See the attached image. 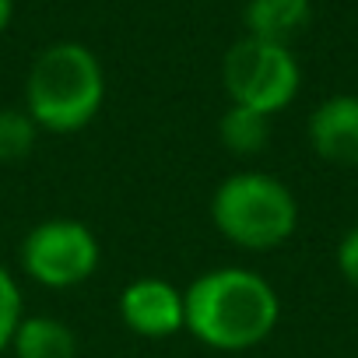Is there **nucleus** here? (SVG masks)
I'll list each match as a JSON object with an SVG mask.
<instances>
[{"instance_id": "10", "label": "nucleus", "mask_w": 358, "mask_h": 358, "mask_svg": "<svg viewBox=\"0 0 358 358\" xmlns=\"http://www.w3.org/2000/svg\"><path fill=\"white\" fill-rule=\"evenodd\" d=\"M218 134H222V144L236 155H257L264 151L267 144V134H271V123L264 113L257 109H246V106H232L222 123H218Z\"/></svg>"}, {"instance_id": "2", "label": "nucleus", "mask_w": 358, "mask_h": 358, "mask_svg": "<svg viewBox=\"0 0 358 358\" xmlns=\"http://www.w3.org/2000/svg\"><path fill=\"white\" fill-rule=\"evenodd\" d=\"M29 116L57 134L81 130L102 106V67L78 43L39 53L29 74Z\"/></svg>"}, {"instance_id": "3", "label": "nucleus", "mask_w": 358, "mask_h": 358, "mask_svg": "<svg viewBox=\"0 0 358 358\" xmlns=\"http://www.w3.org/2000/svg\"><path fill=\"white\" fill-rule=\"evenodd\" d=\"M211 218L218 232L246 250L281 246L295 229V201L288 187L260 172H239L218 187L211 201Z\"/></svg>"}, {"instance_id": "6", "label": "nucleus", "mask_w": 358, "mask_h": 358, "mask_svg": "<svg viewBox=\"0 0 358 358\" xmlns=\"http://www.w3.org/2000/svg\"><path fill=\"white\" fill-rule=\"evenodd\" d=\"M120 313H123V323L144 337H165V334H176L179 327H187L183 295L158 278H141L127 285L120 299Z\"/></svg>"}, {"instance_id": "8", "label": "nucleus", "mask_w": 358, "mask_h": 358, "mask_svg": "<svg viewBox=\"0 0 358 358\" xmlns=\"http://www.w3.org/2000/svg\"><path fill=\"white\" fill-rule=\"evenodd\" d=\"M309 18H313L309 0H250L246 4L250 36L274 46H288L295 36H302Z\"/></svg>"}, {"instance_id": "11", "label": "nucleus", "mask_w": 358, "mask_h": 358, "mask_svg": "<svg viewBox=\"0 0 358 358\" xmlns=\"http://www.w3.org/2000/svg\"><path fill=\"white\" fill-rule=\"evenodd\" d=\"M36 148V120L18 109H0V165L22 162Z\"/></svg>"}, {"instance_id": "14", "label": "nucleus", "mask_w": 358, "mask_h": 358, "mask_svg": "<svg viewBox=\"0 0 358 358\" xmlns=\"http://www.w3.org/2000/svg\"><path fill=\"white\" fill-rule=\"evenodd\" d=\"M8 22H11V0H0V32L8 29Z\"/></svg>"}, {"instance_id": "1", "label": "nucleus", "mask_w": 358, "mask_h": 358, "mask_svg": "<svg viewBox=\"0 0 358 358\" xmlns=\"http://www.w3.org/2000/svg\"><path fill=\"white\" fill-rule=\"evenodd\" d=\"M187 327L211 348L243 351L260 344L278 323L274 288L243 267H222L190 285L183 295Z\"/></svg>"}, {"instance_id": "13", "label": "nucleus", "mask_w": 358, "mask_h": 358, "mask_svg": "<svg viewBox=\"0 0 358 358\" xmlns=\"http://www.w3.org/2000/svg\"><path fill=\"white\" fill-rule=\"evenodd\" d=\"M337 264H341V274L358 288V229H351L337 250Z\"/></svg>"}, {"instance_id": "7", "label": "nucleus", "mask_w": 358, "mask_h": 358, "mask_svg": "<svg viewBox=\"0 0 358 358\" xmlns=\"http://www.w3.org/2000/svg\"><path fill=\"white\" fill-rule=\"evenodd\" d=\"M309 141L320 158L334 165H358V99L337 95L309 120Z\"/></svg>"}, {"instance_id": "12", "label": "nucleus", "mask_w": 358, "mask_h": 358, "mask_svg": "<svg viewBox=\"0 0 358 358\" xmlns=\"http://www.w3.org/2000/svg\"><path fill=\"white\" fill-rule=\"evenodd\" d=\"M18 327H22V295L15 278L0 267V348L15 341Z\"/></svg>"}, {"instance_id": "4", "label": "nucleus", "mask_w": 358, "mask_h": 358, "mask_svg": "<svg viewBox=\"0 0 358 358\" xmlns=\"http://www.w3.org/2000/svg\"><path fill=\"white\" fill-rule=\"evenodd\" d=\"M225 92L236 106L257 109L264 116L285 109L299 92V67L288 46L260 43V39H239L225 53Z\"/></svg>"}, {"instance_id": "5", "label": "nucleus", "mask_w": 358, "mask_h": 358, "mask_svg": "<svg viewBox=\"0 0 358 358\" xmlns=\"http://www.w3.org/2000/svg\"><path fill=\"white\" fill-rule=\"evenodd\" d=\"M22 264L39 285L71 288V285H81L95 271L99 246L85 225L71 218H53L29 232L22 246Z\"/></svg>"}, {"instance_id": "9", "label": "nucleus", "mask_w": 358, "mask_h": 358, "mask_svg": "<svg viewBox=\"0 0 358 358\" xmlns=\"http://www.w3.org/2000/svg\"><path fill=\"white\" fill-rule=\"evenodd\" d=\"M15 351L18 358H74L78 341L71 327L46 316H32V320H22V327L15 330Z\"/></svg>"}]
</instances>
